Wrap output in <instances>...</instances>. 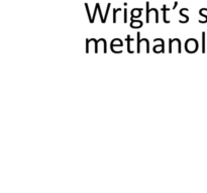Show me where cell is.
Listing matches in <instances>:
<instances>
[{
    "instance_id": "1",
    "label": "cell",
    "mask_w": 207,
    "mask_h": 193,
    "mask_svg": "<svg viewBox=\"0 0 207 193\" xmlns=\"http://www.w3.org/2000/svg\"><path fill=\"white\" fill-rule=\"evenodd\" d=\"M131 26L133 28H137V27H141L143 26V22L141 21H133V19H131Z\"/></svg>"
},
{
    "instance_id": "10",
    "label": "cell",
    "mask_w": 207,
    "mask_h": 193,
    "mask_svg": "<svg viewBox=\"0 0 207 193\" xmlns=\"http://www.w3.org/2000/svg\"><path fill=\"white\" fill-rule=\"evenodd\" d=\"M145 39V42L147 43V52H150V44H149V40L147 38H143Z\"/></svg>"
},
{
    "instance_id": "2",
    "label": "cell",
    "mask_w": 207,
    "mask_h": 193,
    "mask_svg": "<svg viewBox=\"0 0 207 193\" xmlns=\"http://www.w3.org/2000/svg\"><path fill=\"white\" fill-rule=\"evenodd\" d=\"M162 10H163V12H164V16H163L164 21H165L166 23H170V20H167V19H166V11L170 10V8H167V6H166V5H164L163 8H162Z\"/></svg>"
},
{
    "instance_id": "11",
    "label": "cell",
    "mask_w": 207,
    "mask_h": 193,
    "mask_svg": "<svg viewBox=\"0 0 207 193\" xmlns=\"http://www.w3.org/2000/svg\"><path fill=\"white\" fill-rule=\"evenodd\" d=\"M177 5H178V2H177V1H176V2H175V4H174V7H173V10H174V9H176V7H177Z\"/></svg>"
},
{
    "instance_id": "4",
    "label": "cell",
    "mask_w": 207,
    "mask_h": 193,
    "mask_svg": "<svg viewBox=\"0 0 207 193\" xmlns=\"http://www.w3.org/2000/svg\"><path fill=\"white\" fill-rule=\"evenodd\" d=\"M96 6L98 7V11H99V15H100V17H101V21L104 23V22H105V20H104L103 15H102V13H101V9H100V4H99V3H96Z\"/></svg>"
},
{
    "instance_id": "6",
    "label": "cell",
    "mask_w": 207,
    "mask_h": 193,
    "mask_svg": "<svg viewBox=\"0 0 207 193\" xmlns=\"http://www.w3.org/2000/svg\"><path fill=\"white\" fill-rule=\"evenodd\" d=\"M149 6H150V3L147 2V22L149 23L150 21V10H149Z\"/></svg>"
},
{
    "instance_id": "9",
    "label": "cell",
    "mask_w": 207,
    "mask_h": 193,
    "mask_svg": "<svg viewBox=\"0 0 207 193\" xmlns=\"http://www.w3.org/2000/svg\"><path fill=\"white\" fill-rule=\"evenodd\" d=\"M124 23H126L127 22V9L125 8L124 9Z\"/></svg>"
},
{
    "instance_id": "7",
    "label": "cell",
    "mask_w": 207,
    "mask_h": 193,
    "mask_svg": "<svg viewBox=\"0 0 207 193\" xmlns=\"http://www.w3.org/2000/svg\"><path fill=\"white\" fill-rule=\"evenodd\" d=\"M202 42H203V48H202V52H205V33L202 32Z\"/></svg>"
},
{
    "instance_id": "3",
    "label": "cell",
    "mask_w": 207,
    "mask_h": 193,
    "mask_svg": "<svg viewBox=\"0 0 207 193\" xmlns=\"http://www.w3.org/2000/svg\"><path fill=\"white\" fill-rule=\"evenodd\" d=\"M133 40V38H131V37H129V36H127V52H129V54H133V50H131V41Z\"/></svg>"
},
{
    "instance_id": "8",
    "label": "cell",
    "mask_w": 207,
    "mask_h": 193,
    "mask_svg": "<svg viewBox=\"0 0 207 193\" xmlns=\"http://www.w3.org/2000/svg\"><path fill=\"white\" fill-rule=\"evenodd\" d=\"M85 7H86V10H87L88 18H89L90 22H91V21H92V18H91V15H90V11H89V8H88V4H87V3H85Z\"/></svg>"
},
{
    "instance_id": "5",
    "label": "cell",
    "mask_w": 207,
    "mask_h": 193,
    "mask_svg": "<svg viewBox=\"0 0 207 193\" xmlns=\"http://www.w3.org/2000/svg\"><path fill=\"white\" fill-rule=\"evenodd\" d=\"M118 11H121V8H117V9H113V22H116V13Z\"/></svg>"
}]
</instances>
